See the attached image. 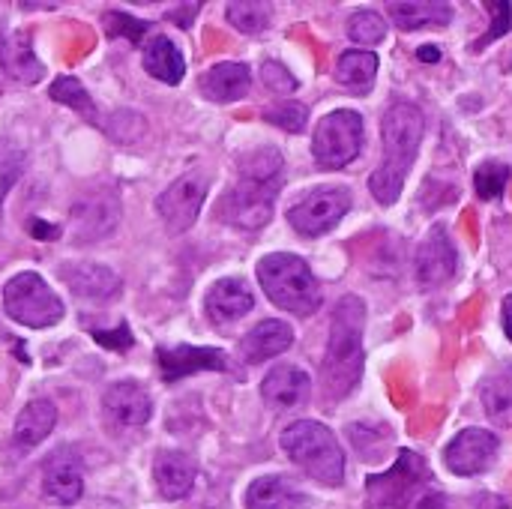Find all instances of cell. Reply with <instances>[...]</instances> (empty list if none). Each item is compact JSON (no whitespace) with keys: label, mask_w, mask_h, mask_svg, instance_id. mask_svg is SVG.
<instances>
[{"label":"cell","mask_w":512,"mask_h":509,"mask_svg":"<svg viewBox=\"0 0 512 509\" xmlns=\"http://www.w3.org/2000/svg\"><path fill=\"white\" fill-rule=\"evenodd\" d=\"M483 408L498 426H512V366L483 384Z\"/></svg>","instance_id":"cell-27"},{"label":"cell","mask_w":512,"mask_h":509,"mask_svg":"<svg viewBox=\"0 0 512 509\" xmlns=\"http://www.w3.org/2000/svg\"><path fill=\"white\" fill-rule=\"evenodd\" d=\"M510 165L504 162H483L474 174V189L483 201H498L510 183Z\"/></svg>","instance_id":"cell-31"},{"label":"cell","mask_w":512,"mask_h":509,"mask_svg":"<svg viewBox=\"0 0 512 509\" xmlns=\"http://www.w3.org/2000/svg\"><path fill=\"white\" fill-rule=\"evenodd\" d=\"M249 509H306L309 498L285 477H261L246 492Z\"/></svg>","instance_id":"cell-22"},{"label":"cell","mask_w":512,"mask_h":509,"mask_svg":"<svg viewBox=\"0 0 512 509\" xmlns=\"http://www.w3.org/2000/svg\"><path fill=\"white\" fill-rule=\"evenodd\" d=\"M60 276L66 279L69 291L84 300H108L120 291L117 273L102 264H72V267H63Z\"/></svg>","instance_id":"cell-21"},{"label":"cell","mask_w":512,"mask_h":509,"mask_svg":"<svg viewBox=\"0 0 512 509\" xmlns=\"http://www.w3.org/2000/svg\"><path fill=\"white\" fill-rule=\"evenodd\" d=\"M48 93H51V99H54V102H60V105H66V108L78 111L84 120L96 123V117H99V114H96V105H93V99H90L87 87H84L78 78L60 75V78H54V81H51Z\"/></svg>","instance_id":"cell-28"},{"label":"cell","mask_w":512,"mask_h":509,"mask_svg":"<svg viewBox=\"0 0 512 509\" xmlns=\"http://www.w3.org/2000/svg\"><path fill=\"white\" fill-rule=\"evenodd\" d=\"M102 198H105V195H96V201L78 204V225H81V231H87L84 240H102V237L111 234V231L99 222V216H102V213H105V216L117 213V201L108 195V201L102 204Z\"/></svg>","instance_id":"cell-32"},{"label":"cell","mask_w":512,"mask_h":509,"mask_svg":"<svg viewBox=\"0 0 512 509\" xmlns=\"http://www.w3.org/2000/svg\"><path fill=\"white\" fill-rule=\"evenodd\" d=\"M309 393H312V381L300 366H276L261 384V396L267 399V405L279 411L303 405Z\"/></svg>","instance_id":"cell-17"},{"label":"cell","mask_w":512,"mask_h":509,"mask_svg":"<svg viewBox=\"0 0 512 509\" xmlns=\"http://www.w3.org/2000/svg\"><path fill=\"white\" fill-rule=\"evenodd\" d=\"M237 171H240V177H249V180H279V174H282V153L276 147L249 150V153L240 156Z\"/></svg>","instance_id":"cell-29"},{"label":"cell","mask_w":512,"mask_h":509,"mask_svg":"<svg viewBox=\"0 0 512 509\" xmlns=\"http://www.w3.org/2000/svg\"><path fill=\"white\" fill-rule=\"evenodd\" d=\"M3 309L12 321L45 330L54 327L63 318V303L60 297L45 285L42 276L36 273H18L6 282L3 288Z\"/></svg>","instance_id":"cell-5"},{"label":"cell","mask_w":512,"mask_h":509,"mask_svg":"<svg viewBox=\"0 0 512 509\" xmlns=\"http://www.w3.org/2000/svg\"><path fill=\"white\" fill-rule=\"evenodd\" d=\"M432 474H429V465L423 456L411 453V450H402L396 465L387 471V474H375L366 480V492H369V509H408L411 507V498L417 495V489L423 483H429Z\"/></svg>","instance_id":"cell-7"},{"label":"cell","mask_w":512,"mask_h":509,"mask_svg":"<svg viewBox=\"0 0 512 509\" xmlns=\"http://www.w3.org/2000/svg\"><path fill=\"white\" fill-rule=\"evenodd\" d=\"M333 75H336V81H339L345 90H351V93H357V96H366V93L372 90L375 75H378V57H375L372 51H360V48L345 51V54L339 57Z\"/></svg>","instance_id":"cell-26"},{"label":"cell","mask_w":512,"mask_h":509,"mask_svg":"<svg viewBox=\"0 0 512 509\" xmlns=\"http://www.w3.org/2000/svg\"><path fill=\"white\" fill-rule=\"evenodd\" d=\"M282 450L312 480H318L324 486H342V480H345V453H342L336 435L324 423H315V420L291 423L282 432Z\"/></svg>","instance_id":"cell-4"},{"label":"cell","mask_w":512,"mask_h":509,"mask_svg":"<svg viewBox=\"0 0 512 509\" xmlns=\"http://www.w3.org/2000/svg\"><path fill=\"white\" fill-rule=\"evenodd\" d=\"M348 36L360 45H378L387 36V21L375 9H357L348 21Z\"/></svg>","instance_id":"cell-33"},{"label":"cell","mask_w":512,"mask_h":509,"mask_svg":"<svg viewBox=\"0 0 512 509\" xmlns=\"http://www.w3.org/2000/svg\"><path fill=\"white\" fill-rule=\"evenodd\" d=\"M348 210H351V192L348 189H342V186L318 189L288 210V222L297 234L318 237V234H327L330 228H336Z\"/></svg>","instance_id":"cell-9"},{"label":"cell","mask_w":512,"mask_h":509,"mask_svg":"<svg viewBox=\"0 0 512 509\" xmlns=\"http://www.w3.org/2000/svg\"><path fill=\"white\" fill-rule=\"evenodd\" d=\"M495 456H498V438L492 432H486V429H465L444 450L447 468L453 474H459V477L483 474L492 465Z\"/></svg>","instance_id":"cell-13"},{"label":"cell","mask_w":512,"mask_h":509,"mask_svg":"<svg viewBox=\"0 0 512 509\" xmlns=\"http://www.w3.org/2000/svg\"><path fill=\"white\" fill-rule=\"evenodd\" d=\"M279 180H249L240 177L234 189L225 192L219 216L243 231H258L273 219V201L279 195Z\"/></svg>","instance_id":"cell-8"},{"label":"cell","mask_w":512,"mask_h":509,"mask_svg":"<svg viewBox=\"0 0 512 509\" xmlns=\"http://www.w3.org/2000/svg\"><path fill=\"white\" fill-rule=\"evenodd\" d=\"M30 234L36 240H57L60 237V228L57 225H45L42 219H30Z\"/></svg>","instance_id":"cell-40"},{"label":"cell","mask_w":512,"mask_h":509,"mask_svg":"<svg viewBox=\"0 0 512 509\" xmlns=\"http://www.w3.org/2000/svg\"><path fill=\"white\" fill-rule=\"evenodd\" d=\"M156 363L162 372V381H180L186 375L198 372H225L228 360L219 348H192V345H177V348H159Z\"/></svg>","instance_id":"cell-14"},{"label":"cell","mask_w":512,"mask_h":509,"mask_svg":"<svg viewBox=\"0 0 512 509\" xmlns=\"http://www.w3.org/2000/svg\"><path fill=\"white\" fill-rule=\"evenodd\" d=\"M480 509H510V504L504 501V498H498V495H486V498H480Z\"/></svg>","instance_id":"cell-41"},{"label":"cell","mask_w":512,"mask_h":509,"mask_svg":"<svg viewBox=\"0 0 512 509\" xmlns=\"http://www.w3.org/2000/svg\"><path fill=\"white\" fill-rule=\"evenodd\" d=\"M417 57H420L423 63H438V60H441V51H438V48H432V45H426V48H420V51H417Z\"/></svg>","instance_id":"cell-43"},{"label":"cell","mask_w":512,"mask_h":509,"mask_svg":"<svg viewBox=\"0 0 512 509\" xmlns=\"http://www.w3.org/2000/svg\"><path fill=\"white\" fill-rule=\"evenodd\" d=\"M264 120L273 123V126H279V129H285V132H303V126L309 120V111L300 102H282V105L267 108L264 111Z\"/></svg>","instance_id":"cell-35"},{"label":"cell","mask_w":512,"mask_h":509,"mask_svg":"<svg viewBox=\"0 0 512 509\" xmlns=\"http://www.w3.org/2000/svg\"><path fill=\"white\" fill-rule=\"evenodd\" d=\"M360 150H363V117L348 108L330 111L312 135V153L324 171H339L351 165L360 156Z\"/></svg>","instance_id":"cell-6"},{"label":"cell","mask_w":512,"mask_h":509,"mask_svg":"<svg viewBox=\"0 0 512 509\" xmlns=\"http://www.w3.org/2000/svg\"><path fill=\"white\" fill-rule=\"evenodd\" d=\"M228 21L240 30V33H261L270 24V3H258V0H234L228 3Z\"/></svg>","instance_id":"cell-30"},{"label":"cell","mask_w":512,"mask_h":509,"mask_svg":"<svg viewBox=\"0 0 512 509\" xmlns=\"http://www.w3.org/2000/svg\"><path fill=\"white\" fill-rule=\"evenodd\" d=\"M249 84H252V72L246 63L237 60L216 63L201 75V93L210 102H237L249 93Z\"/></svg>","instance_id":"cell-18"},{"label":"cell","mask_w":512,"mask_h":509,"mask_svg":"<svg viewBox=\"0 0 512 509\" xmlns=\"http://www.w3.org/2000/svg\"><path fill=\"white\" fill-rule=\"evenodd\" d=\"M393 24L399 30H423V27H447L453 21V6L441 0H420V3H390Z\"/></svg>","instance_id":"cell-24"},{"label":"cell","mask_w":512,"mask_h":509,"mask_svg":"<svg viewBox=\"0 0 512 509\" xmlns=\"http://www.w3.org/2000/svg\"><path fill=\"white\" fill-rule=\"evenodd\" d=\"M252 306H255V297L243 279H219L207 291V318L216 324H231L249 315Z\"/></svg>","instance_id":"cell-19"},{"label":"cell","mask_w":512,"mask_h":509,"mask_svg":"<svg viewBox=\"0 0 512 509\" xmlns=\"http://www.w3.org/2000/svg\"><path fill=\"white\" fill-rule=\"evenodd\" d=\"M456 273V246L450 240V234L435 225L426 240L417 246V258H414V276H417V285L423 291H432L444 282H450Z\"/></svg>","instance_id":"cell-11"},{"label":"cell","mask_w":512,"mask_h":509,"mask_svg":"<svg viewBox=\"0 0 512 509\" xmlns=\"http://www.w3.org/2000/svg\"><path fill=\"white\" fill-rule=\"evenodd\" d=\"M195 477H198V468L186 453L165 450L153 462V480H156V489L165 501L186 498L195 486Z\"/></svg>","instance_id":"cell-16"},{"label":"cell","mask_w":512,"mask_h":509,"mask_svg":"<svg viewBox=\"0 0 512 509\" xmlns=\"http://www.w3.org/2000/svg\"><path fill=\"white\" fill-rule=\"evenodd\" d=\"M102 414L111 429H141L153 417L150 393L135 381L111 384L102 396Z\"/></svg>","instance_id":"cell-12"},{"label":"cell","mask_w":512,"mask_h":509,"mask_svg":"<svg viewBox=\"0 0 512 509\" xmlns=\"http://www.w3.org/2000/svg\"><path fill=\"white\" fill-rule=\"evenodd\" d=\"M489 12H492V24H489V30L480 36V42L474 45L477 51H483L486 45H492L495 39L507 36V33L512 30V3L510 0H495V3H489Z\"/></svg>","instance_id":"cell-36"},{"label":"cell","mask_w":512,"mask_h":509,"mask_svg":"<svg viewBox=\"0 0 512 509\" xmlns=\"http://www.w3.org/2000/svg\"><path fill=\"white\" fill-rule=\"evenodd\" d=\"M81 459L63 447V450H54L45 462V495L63 507L75 504L84 492V474H81Z\"/></svg>","instance_id":"cell-15"},{"label":"cell","mask_w":512,"mask_h":509,"mask_svg":"<svg viewBox=\"0 0 512 509\" xmlns=\"http://www.w3.org/2000/svg\"><path fill=\"white\" fill-rule=\"evenodd\" d=\"M507 504H510V509H512V498H510V501H507Z\"/></svg>","instance_id":"cell-46"},{"label":"cell","mask_w":512,"mask_h":509,"mask_svg":"<svg viewBox=\"0 0 512 509\" xmlns=\"http://www.w3.org/2000/svg\"><path fill=\"white\" fill-rule=\"evenodd\" d=\"M6 189H9V186H6ZM6 189H3V192H6ZM3 192H0V201H3Z\"/></svg>","instance_id":"cell-45"},{"label":"cell","mask_w":512,"mask_h":509,"mask_svg":"<svg viewBox=\"0 0 512 509\" xmlns=\"http://www.w3.org/2000/svg\"><path fill=\"white\" fill-rule=\"evenodd\" d=\"M6 63L12 66V75H15L18 81H24V84H30V81H33V75H30V72L42 75V66H39V63H36V57L30 54V42H27V36H15V42H12V48H9V54H6Z\"/></svg>","instance_id":"cell-34"},{"label":"cell","mask_w":512,"mask_h":509,"mask_svg":"<svg viewBox=\"0 0 512 509\" xmlns=\"http://www.w3.org/2000/svg\"><path fill=\"white\" fill-rule=\"evenodd\" d=\"M261 81H264L270 90H276V93H294V90H297V78H294L279 60H267V63L261 66Z\"/></svg>","instance_id":"cell-38"},{"label":"cell","mask_w":512,"mask_h":509,"mask_svg":"<svg viewBox=\"0 0 512 509\" xmlns=\"http://www.w3.org/2000/svg\"><path fill=\"white\" fill-rule=\"evenodd\" d=\"M90 336H93L102 348H108V351H129L132 342H135L126 324H117L114 330H90Z\"/></svg>","instance_id":"cell-39"},{"label":"cell","mask_w":512,"mask_h":509,"mask_svg":"<svg viewBox=\"0 0 512 509\" xmlns=\"http://www.w3.org/2000/svg\"><path fill=\"white\" fill-rule=\"evenodd\" d=\"M57 423V408L48 399H33L30 405H24V411L15 420V444L21 450H33L39 447Z\"/></svg>","instance_id":"cell-23"},{"label":"cell","mask_w":512,"mask_h":509,"mask_svg":"<svg viewBox=\"0 0 512 509\" xmlns=\"http://www.w3.org/2000/svg\"><path fill=\"white\" fill-rule=\"evenodd\" d=\"M504 330H507V339L512 342V294L504 300Z\"/></svg>","instance_id":"cell-44"},{"label":"cell","mask_w":512,"mask_h":509,"mask_svg":"<svg viewBox=\"0 0 512 509\" xmlns=\"http://www.w3.org/2000/svg\"><path fill=\"white\" fill-rule=\"evenodd\" d=\"M294 345V330L285 321H261L258 327H252L243 342H240V354L246 363H264L279 357L282 351H288Z\"/></svg>","instance_id":"cell-20"},{"label":"cell","mask_w":512,"mask_h":509,"mask_svg":"<svg viewBox=\"0 0 512 509\" xmlns=\"http://www.w3.org/2000/svg\"><path fill=\"white\" fill-rule=\"evenodd\" d=\"M363 327L366 303L360 297H342L333 309L330 342L321 363V390L330 402L345 399L363 375Z\"/></svg>","instance_id":"cell-2"},{"label":"cell","mask_w":512,"mask_h":509,"mask_svg":"<svg viewBox=\"0 0 512 509\" xmlns=\"http://www.w3.org/2000/svg\"><path fill=\"white\" fill-rule=\"evenodd\" d=\"M105 24H108V33L111 36H117V33H123L129 42H141V36L150 30V21H141V18H132V15H126V12H105Z\"/></svg>","instance_id":"cell-37"},{"label":"cell","mask_w":512,"mask_h":509,"mask_svg":"<svg viewBox=\"0 0 512 509\" xmlns=\"http://www.w3.org/2000/svg\"><path fill=\"white\" fill-rule=\"evenodd\" d=\"M423 111L414 102H393L384 111L381 135H384V162L369 177V189L378 204H396L402 186L414 168L420 141H423Z\"/></svg>","instance_id":"cell-1"},{"label":"cell","mask_w":512,"mask_h":509,"mask_svg":"<svg viewBox=\"0 0 512 509\" xmlns=\"http://www.w3.org/2000/svg\"><path fill=\"white\" fill-rule=\"evenodd\" d=\"M207 189L210 186H207L204 174H183L156 198V213L171 234H183L195 225V219L204 207Z\"/></svg>","instance_id":"cell-10"},{"label":"cell","mask_w":512,"mask_h":509,"mask_svg":"<svg viewBox=\"0 0 512 509\" xmlns=\"http://www.w3.org/2000/svg\"><path fill=\"white\" fill-rule=\"evenodd\" d=\"M258 282L264 288V294L285 312L291 315H315L321 309V285L312 273V267L291 255V252H276V255H267L261 264H258Z\"/></svg>","instance_id":"cell-3"},{"label":"cell","mask_w":512,"mask_h":509,"mask_svg":"<svg viewBox=\"0 0 512 509\" xmlns=\"http://www.w3.org/2000/svg\"><path fill=\"white\" fill-rule=\"evenodd\" d=\"M417 509H447V501H444V495H426Z\"/></svg>","instance_id":"cell-42"},{"label":"cell","mask_w":512,"mask_h":509,"mask_svg":"<svg viewBox=\"0 0 512 509\" xmlns=\"http://www.w3.org/2000/svg\"><path fill=\"white\" fill-rule=\"evenodd\" d=\"M144 69L153 78L165 81V84H180L183 72H186V63H183L180 48L168 36H153L144 45Z\"/></svg>","instance_id":"cell-25"}]
</instances>
